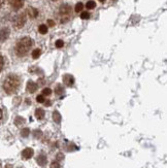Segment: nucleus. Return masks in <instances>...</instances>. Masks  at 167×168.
<instances>
[{
    "label": "nucleus",
    "instance_id": "20",
    "mask_svg": "<svg viewBox=\"0 0 167 168\" xmlns=\"http://www.w3.org/2000/svg\"><path fill=\"white\" fill-rule=\"evenodd\" d=\"M36 101L39 102V103H43L45 101V96H43V95H38L37 97H36Z\"/></svg>",
    "mask_w": 167,
    "mask_h": 168
},
{
    "label": "nucleus",
    "instance_id": "15",
    "mask_svg": "<svg viewBox=\"0 0 167 168\" xmlns=\"http://www.w3.org/2000/svg\"><path fill=\"white\" fill-rule=\"evenodd\" d=\"M95 6H96V3L93 1V0H90V1L87 2V4H86V7L88 9H93Z\"/></svg>",
    "mask_w": 167,
    "mask_h": 168
},
{
    "label": "nucleus",
    "instance_id": "26",
    "mask_svg": "<svg viewBox=\"0 0 167 168\" xmlns=\"http://www.w3.org/2000/svg\"><path fill=\"white\" fill-rule=\"evenodd\" d=\"M3 65H4V60H3V57L2 56H0V71L2 70Z\"/></svg>",
    "mask_w": 167,
    "mask_h": 168
},
{
    "label": "nucleus",
    "instance_id": "27",
    "mask_svg": "<svg viewBox=\"0 0 167 168\" xmlns=\"http://www.w3.org/2000/svg\"><path fill=\"white\" fill-rule=\"evenodd\" d=\"M63 158H64V156H63L61 153H59L58 155H57V159H58V160H62Z\"/></svg>",
    "mask_w": 167,
    "mask_h": 168
},
{
    "label": "nucleus",
    "instance_id": "4",
    "mask_svg": "<svg viewBox=\"0 0 167 168\" xmlns=\"http://www.w3.org/2000/svg\"><path fill=\"white\" fill-rule=\"evenodd\" d=\"M25 23H26V15L25 13H21V15H19L18 17H16L14 21V25L16 28L20 29L25 25Z\"/></svg>",
    "mask_w": 167,
    "mask_h": 168
},
{
    "label": "nucleus",
    "instance_id": "13",
    "mask_svg": "<svg viewBox=\"0 0 167 168\" xmlns=\"http://www.w3.org/2000/svg\"><path fill=\"white\" fill-rule=\"evenodd\" d=\"M53 118H54V121L57 123V124H60V122H61V115L59 113V112H54V113H53Z\"/></svg>",
    "mask_w": 167,
    "mask_h": 168
},
{
    "label": "nucleus",
    "instance_id": "3",
    "mask_svg": "<svg viewBox=\"0 0 167 168\" xmlns=\"http://www.w3.org/2000/svg\"><path fill=\"white\" fill-rule=\"evenodd\" d=\"M60 17H61V23H66L70 19L71 13V7L68 4H63L59 9Z\"/></svg>",
    "mask_w": 167,
    "mask_h": 168
},
{
    "label": "nucleus",
    "instance_id": "11",
    "mask_svg": "<svg viewBox=\"0 0 167 168\" xmlns=\"http://www.w3.org/2000/svg\"><path fill=\"white\" fill-rule=\"evenodd\" d=\"M27 12H28V15L30 18H32V19H34L36 18V17L38 16V11L36 8H33V7H30L27 9Z\"/></svg>",
    "mask_w": 167,
    "mask_h": 168
},
{
    "label": "nucleus",
    "instance_id": "31",
    "mask_svg": "<svg viewBox=\"0 0 167 168\" xmlns=\"http://www.w3.org/2000/svg\"><path fill=\"white\" fill-rule=\"evenodd\" d=\"M99 1H100V2H104L105 0H99Z\"/></svg>",
    "mask_w": 167,
    "mask_h": 168
},
{
    "label": "nucleus",
    "instance_id": "6",
    "mask_svg": "<svg viewBox=\"0 0 167 168\" xmlns=\"http://www.w3.org/2000/svg\"><path fill=\"white\" fill-rule=\"evenodd\" d=\"M33 154H34V151H33L32 149H30V147H27V149H25L22 152V157L27 160V159H30V158L33 156Z\"/></svg>",
    "mask_w": 167,
    "mask_h": 168
},
{
    "label": "nucleus",
    "instance_id": "32",
    "mask_svg": "<svg viewBox=\"0 0 167 168\" xmlns=\"http://www.w3.org/2000/svg\"><path fill=\"white\" fill-rule=\"evenodd\" d=\"M52 1H58V0H52Z\"/></svg>",
    "mask_w": 167,
    "mask_h": 168
},
{
    "label": "nucleus",
    "instance_id": "28",
    "mask_svg": "<svg viewBox=\"0 0 167 168\" xmlns=\"http://www.w3.org/2000/svg\"><path fill=\"white\" fill-rule=\"evenodd\" d=\"M48 24H49L50 27H53V26L55 25V23H54V21H52V20H49V21H48Z\"/></svg>",
    "mask_w": 167,
    "mask_h": 168
},
{
    "label": "nucleus",
    "instance_id": "5",
    "mask_svg": "<svg viewBox=\"0 0 167 168\" xmlns=\"http://www.w3.org/2000/svg\"><path fill=\"white\" fill-rule=\"evenodd\" d=\"M12 7L15 9H20L24 4V0H9Z\"/></svg>",
    "mask_w": 167,
    "mask_h": 168
},
{
    "label": "nucleus",
    "instance_id": "19",
    "mask_svg": "<svg viewBox=\"0 0 167 168\" xmlns=\"http://www.w3.org/2000/svg\"><path fill=\"white\" fill-rule=\"evenodd\" d=\"M29 133H30V130L28 128H25V129H23L22 130V132H21V135L23 137H27L29 135Z\"/></svg>",
    "mask_w": 167,
    "mask_h": 168
},
{
    "label": "nucleus",
    "instance_id": "7",
    "mask_svg": "<svg viewBox=\"0 0 167 168\" xmlns=\"http://www.w3.org/2000/svg\"><path fill=\"white\" fill-rule=\"evenodd\" d=\"M63 82H64V84L66 86H68V87L72 86L73 83H74V78L70 74H65L64 76H63Z\"/></svg>",
    "mask_w": 167,
    "mask_h": 168
},
{
    "label": "nucleus",
    "instance_id": "30",
    "mask_svg": "<svg viewBox=\"0 0 167 168\" xmlns=\"http://www.w3.org/2000/svg\"><path fill=\"white\" fill-rule=\"evenodd\" d=\"M1 120H2V110L0 109V121H1Z\"/></svg>",
    "mask_w": 167,
    "mask_h": 168
},
{
    "label": "nucleus",
    "instance_id": "9",
    "mask_svg": "<svg viewBox=\"0 0 167 168\" xmlns=\"http://www.w3.org/2000/svg\"><path fill=\"white\" fill-rule=\"evenodd\" d=\"M37 90V85L32 82V80H29V82L27 83V91L29 93H34L35 91Z\"/></svg>",
    "mask_w": 167,
    "mask_h": 168
},
{
    "label": "nucleus",
    "instance_id": "8",
    "mask_svg": "<svg viewBox=\"0 0 167 168\" xmlns=\"http://www.w3.org/2000/svg\"><path fill=\"white\" fill-rule=\"evenodd\" d=\"M9 36V30L8 28H3L0 30V41H4L8 38Z\"/></svg>",
    "mask_w": 167,
    "mask_h": 168
},
{
    "label": "nucleus",
    "instance_id": "1",
    "mask_svg": "<svg viewBox=\"0 0 167 168\" xmlns=\"http://www.w3.org/2000/svg\"><path fill=\"white\" fill-rule=\"evenodd\" d=\"M20 84H21V80L20 78L16 74H9L6 76V79H4V83H3V89L7 94H15L17 91L20 88Z\"/></svg>",
    "mask_w": 167,
    "mask_h": 168
},
{
    "label": "nucleus",
    "instance_id": "18",
    "mask_svg": "<svg viewBox=\"0 0 167 168\" xmlns=\"http://www.w3.org/2000/svg\"><path fill=\"white\" fill-rule=\"evenodd\" d=\"M15 123H16V125H18V126L21 125V124L24 123V119H23V118H21V117H17Z\"/></svg>",
    "mask_w": 167,
    "mask_h": 168
},
{
    "label": "nucleus",
    "instance_id": "12",
    "mask_svg": "<svg viewBox=\"0 0 167 168\" xmlns=\"http://www.w3.org/2000/svg\"><path fill=\"white\" fill-rule=\"evenodd\" d=\"M35 117L37 118L38 120H42L45 118V110L41 108H38L35 110Z\"/></svg>",
    "mask_w": 167,
    "mask_h": 168
},
{
    "label": "nucleus",
    "instance_id": "29",
    "mask_svg": "<svg viewBox=\"0 0 167 168\" xmlns=\"http://www.w3.org/2000/svg\"><path fill=\"white\" fill-rule=\"evenodd\" d=\"M4 1H5V0H0V7H1V6L3 5V3H4Z\"/></svg>",
    "mask_w": 167,
    "mask_h": 168
},
{
    "label": "nucleus",
    "instance_id": "2",
    "mask_svg": "<svg viewBox=\"0 0 167 168\" xmlns=\"http://www.w3.org/2000/svg\"><path fill=\"white\" fill-rule=\"evenodd\" d=\"M33 45V41L32 39L30 37H23L22 39H20L18 43L16 46V54L20 57L22 56H25L27 54L31 46Z\"/></svg>",
    "mask_w": 167,
    "mask_h": 168
},
{
    "label": "nucleus",
    "instance_id": "23",
    "mask_svg": "<svg viewBox=\"0 0 167 168\" xmlns=\"http://www.w3.org/2000/svg\"><path fill=\"white\" fill-rule=\"evenodd\" d=\"M55 91H56V93H57V94H59V95H60V94H62V93H63V91H64V90H63V88L61 87V85H58V86L56 87Z\"/></svg>",
    "mask_w": 167,
    "mask_h": 168
},
{
    "label": "nucleus",
    "instance_id": "16",
    "mask_svg": "<svg viewBox=\"0 0 167 168\" xmlns=\"http://www.w3.org/2000/svg\"><path fill=\"white\" fill-rule=\"evenodd\" d=\"M41 51L39 49H35L34 51L32 52V57L34 59H37L39 56H41Z\"/></svg>",
    "mask_w": 167,
    "mask_h": 168
},
{
    "label": "nucleus",
    "instance_id": "14",
    "mask_svg": "<svg viewBox=\"0 0 167 168\" xmlns=\"http://www.w3.org/2000/svg\"><path fill=\"white\" fill-rule=\"evenodd\" d=\"M38 31L39 33H41V34H45V33L48 32V27H46V25H41L38 27Z\"/></svg>",
    "mask_w": 167,
    "mask_h": 168
},
{
    "label": "nucleus",
    "instance_id": "22",
    "mask_svg": "<svg viewBox=\"0 0 167 168\" xmlns=\"http://www.w3.org/2000/svg\"><path fill=\"white\" fill-rule=\"evenodd\" d=\"M51 93H52V90L50 89V88H45V89L42 90V95L49 96V95H51Z\"/></svg>",
    "mask_w": 167,
    "mask_h": 168
},
{
    "label": "nucleus",
    "instance_id": "17",
    "mask_svg": "<svg viewBox=\"0 0 167 168\" xmlns=\"http://www.w3.org/2000/svg\"><path fill=\"white\" fill-rule=\"evenodd\" d=\"M83 8H84V5H83V3H82V2H79L78 4L75 5V12H82V11H83Z\"/></svg>",
    "mask_w": 167,
    "mask_h": 168
},
{
    "label": "nucleus",
    "instance_id": "10",
    "mask_svg": "<svg viewBox=\"0 0 167 168\" xmlns=\"http://www.w3.org/2000/svg\"><path fill=\"white\" fill-rule=\"evenodd\" d=\"M36 161H37L38 165L41 166H45L46 164V161H48V159H46V157L43 155V154H41V155H39L37 157V159H36Z\"/></svg>",
    "mask_w": 167,
    "mask_h": 168
},
{
    "label": "nucleus",
    "instance_id": "21",
    "mask_svg": "<svg viewBox=\"0 0 167 168\" xmlns=\"http://www.w3.org/2000/svg\"><path fill=\"white\" fill-rule=\"evenodd\" d=\"M81 18L83 20H87V19H89L90 18V15H89V12H83L81 13Z\"/></svg>",
    "mask_w": 167,
    "mask_h": 168
},
{
    "label": "nucleus",
    "instance_id": "24",
    "mask_svg": "<svg viewBox=\"0 0 167 168\" xmlns=\"http://www.w3.org/2000/svg\"><path fill=\"white\" fill-rule=\"evenodd\" d=\"M63 46H64V42H63V40L59 39V40H57V41H56V46H57V48H62Z\"/></svg>",
    "mask_w": 167,
    "mask_h": 168
},
{
    "label": "nucleus",
    "instance_id": "25",
    "mask_svg": "<svg viewBox=\"0 0 167 168\" xmlns=\"http://www.w3.org/2000/svg\"><path fill=\"white\" fill-rule=\"evenodd\" d=\"M51 168H61V166H60V164L57 162V161H56V162L54 161V162L51 164Z\"/></svg>",
    "mask_w": 167,
    "mask_h": 168
}]
</instances>
